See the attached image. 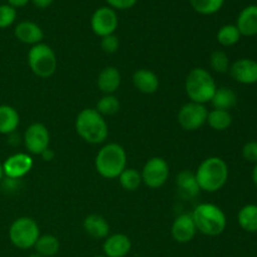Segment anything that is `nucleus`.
Listing matches in <instances>:
<instances>
[{
  "mask_svg": "<svg viewBox=\"0 0 257 257\" xmlns=\"http://www.w3.org/2000/svg\"><path fill=\"white\" fill-rule=\"evenodd\" d=\"M3 178H4V171H3V165L0 163V182L3 181Z\"/></svg>",
  "mask_w": 257,
  "mask_h": 257,
  "instance_id": "41",
  "label": "nucleus"
},
{
  "mask_svg": "<svg viewBox=\"0 0 257 257\" xmlns=\"http://www.w3.org/2000/svg\"><path fill=\"white\" fill-rule=\"evenodd\" d=\"M33 165L34 162H33L32 156L20 152L12 155L5 160V162L3 163V171H4L5 177L20 180L32 171Z\"/></svg>",
  "mask_w": 257,
  "mask_h": 257,
  "instance_id": "12",
  "label": "nucleus"
},
{
  "mask_svg": "<svg viewBox=\"0 0 257 257\" xmlns=\"http://www.w3.org/2000/svg\"><path fill=\"white\" fill-rule=\"evenodd\" d=\"M94 257H105L104 255H98V256H94Z\"/></svg>",
  "mask_w": 257,
  "mask_h": 257,
  "instance_id": "43",
  "label": "nucleus"
},
{
  "mask_svg": "<svg viewBox=\"0 0 257 257\" xmlns=\"http://www.w3.org/2000/svg\"><path fill=\"white\" fill-rule=\"evenodd\" d=\"M17 20V9L9 4L0 5V29L12 27Z\"/></svg>",
  "mask_w": 257,
  "mask_h": 257,
  "instance_id": "32",
  "label": "nucleus"
},
{
  "mask_svg": "<svg viewBox=\"0 0 257 257\" xmlns=\"http://www.w3.org/2000/svg\"><path fill=\"white\" fill-rule=\"evenodd\" d=\"M237 221L246 232H257V205H246L238 211Z\"/></svg>",
  "mask_w": 257,
  "mask_h": 257,
  "instance_id": "24",
  "label": "nucleus"
},
{
  "mask_svg": "<svg viewBox=\"0 0 257 257\" xmlns=\"http://www.w3.org/2000/svg\"><path fill=\"white\" fill-rule=\"evenodd\" d=\"M191 216L198 232L211 237L221 235L227 226L225 212L213 203H200Z\"/></svg>",
  "mask_w": 257,
  "mask_h": 257,
  "instance_id": "4",
  "label": "nucleus"
},
{
  "mask_svg": "<svg viewBox=\"0 0 257 257\" xmlns=\"http://www.w3.org/2000/svg\"><path fill=\"white\" fill-rule=\"evenodd\" d=\"M14 35L19 42L33 47V45L42 43L44 33L37 23L30 22V20H23L15 25Z\"/></svg>",
  "mask_w": 257,
  "mask_h": 257,
  "instance_id": "16",
  "label": "nucleus"
},
{
  "mask_svg": "<svg viewBox=\"0 0 257 257\" xmlns=\"http://www.w3.org/2000/svg\"><path fill=\"white\" fill-rule=\"evenodd\" d=\"M35 253L43 257H53L59 252L60 243L54 235H40L34 245Z\"/></svg>",
  "mask_w": 257,
  "mask_h": 257,
  "instance_id": "25",
  "label": "nucleus"
},
{
  "mask_svg": "<svg viewBox=\"0 0 257 257\" xmlns=\"http://www.w3.org/2000/svg\"><path fill=\"white\" fill-rule=\"evenodd\" d=\"M20 117L14 107L8 104L0 105V135H12L18 130Z\"/></svg>",
  "mask_w": 257,
  "mask_h": 257,
  "instance_id": "22",
  "label": "nucleus"
},
{
  "mask_svg": "<svg viewBox=\"0 0 257 257\" xmlns=\"http://www.w3.org/2000/svg\"><path fill=\"white\" fill-rule=\"evenodd\" d=\"M40 156H42V158L44 161H47V162H50V161L54 160L55 152L53 150H50V148H47V150H45L44 152H43Z\"/></svg>",
  "mask_w": 257,
  "mask_h": 257,
  "instance_id": "38",
  "label": "nucleus"
},
{
  "mask_svg": "<svg viewBox=\"0 0 257 257\" xmlns=\"http://www.w3.org/2000/svg\"><path fill=\"white\" fill-rule=\"evenodd\" d=\"M90 28L100 38L114 34L118 28L117 12L109 7L98 8L90 18Z\"/></svg>",
  "mask_w": 257,
  "mask_h": 257,
  "instance_id": "10",
  "label": "nucleus"
},
{
  "mask_svg": "<svg viewBox=\"0 0 257 257\" xmlns=\"http://www.w3.org/2000/svg\"><path fill=\"white\" fill-rule=\"evenodd\" d=\"M241 33L238 32L237 27L233 24H226L221 27L217 32V42L222 47H232L236 43L240 42Z\"/></svg>",
  "mask_w": 257,
  "mask_h": 257,
  "instance_id": "27",
  "label": "nucleus"
},
{
  "mask_svg": "<svg viewBox=\"0 0 257 257\" xmlns=\"http://www.w3.org/2000/svg\"><path fill=\"white\" fill-rule=\"evenodd\" d=\"M108 7L114 10H127L135 7L138 0H105Z\"/></svg>",
  "mask_w": 257,
  "mask_h": 257,
  "instance_id": "35",
  "label": "nucleus"
},
{
  "mask_svg": "<svg viewBox=\"0 0 257 257\" xmlns=\"http://www.w3.org/2000/svg\"><path fill=\"white\" fill-rule=\"evenodd\" d=\"M141 176H142V182L147 187L156 190L162 187L167 182L170 177V166L162 157H152L143 166Z\"/></svg>",
  "mask_w": 257,
  "mask_h": 257,
  "instance_id": "9",
  "label": "nucleus"
},
{
  "mask_svg": "<svg viewBox=\"0 0 257 257\" xmlns=\"http://www.w3.org/2000/svg\"><path fill=\"white\" fill-rule=\"evenodd\" d=\"M78 136L90 145H100L108 137V124L95 108H85L75 118Z\"/></svg>",
  "mask_w": 257,
  "mask_h": 257,
  "instance_id": "1",
  "label": "nucleus"
},
{
  "mask_svg": "<svg viewBox=\"0 0 257 257\" xmlns=\"http://www.w3.org/2000/svg\"><path fill=\"white\" fill-rule=\"evenodd\" d=\"M29 257H43V256H40V255H38V253H32V255H30Z\"/></svg>",
  "mask_w": 257,
  "mask_h": 257,
  "instance_id": "42",
  "label": "nucleus"
},
{
  "mask_svg": "<svg viewBox=\"0 0 257 257\" xmlns=\"http://www.w3.org/2000/svg\"><path fill=\"white\" fill-rule=\"evenodd\" d=\"M122 77H120L119 70L115 67H105L104 69L100 70L97 79V85L104 94H113L119 88Z\"/></svg>",
  "mask_w": 257,
  "mask_h": 257,
  "instance_id": "20",
  "label": "nucleus"
},
{
  "mask_svg": "<svg viewBox=\"0 0 257 257\" xmlns=\"http://www.w3.org/2000/svg\"><path fill=\"white\" fill-rule=\"evenodd\" d=\"M176 186H177L178 195L185 200L195 198L201 191L195 172L188 170H183L178 173L176 177Z\"/></svg>",
  "mask_w": 257,
  "mask_h": 257,
  "instance_id": "18",
  "label": "nucleus"
},
{
  "mask_svg": "<svg viewBox=\"0 0 257 257\" xmlns=\"http://www.w3.org/2000/svg\"><path fill=\"white\" fill-rule=\"evenodd\" d=\"M208 110L205 104L188 102L181 107L177 114V122L181 128L188 132L197 131L207 122Z\"/></svg>",
  "mask_w": 257,
  "mask_h": 257,
  "instance_id": "8",
  "label": "nucleus"
},
{
  "mask_svg": "<svg viewBox=\"0 0 257 257\" xmlns=\"http://www.w3.org/2000/svg\"><path fill=\"white\" fill-rule=\"evenodd\" d=\"M190 4L198 14L212 15L222 9L225 0H190Z\"/></svg>",
  "mask_w": 257,
  "mask_h": 257,
  "instance_id": "28",
  "label": "nucleus"
},
{
  "mask_svg": "<svg viewBox=\"0 0 257 257\" xmlns=\"http://www.w3.org/2000/svg\"><path fill=\"white\" fill-rule=\"evenodd\" d=\"M185 89L191 102L206 104L211 102L217 85L208 70L203 68H193L186 77Z\"/></svg>",
  "mask_w": 257,
  "mask_h": 257,
  "instance_id": "5",
  "label": "nucleus"
},
{
  "mask_svg": "<svg viewBox=\"0 0 257 257\" xmlns=\"http://www.w3.org/2000/svg\"><path fill=\"white\" fill-rule=\"evenodd\" d=\"M210 65L215 72L221 73H227L230 70V59L228 55L226 54L223 50H215L210 57Z\"/></svg>",
  "mask_w": 257,
  "mask_h": 257,
  "instance_id": "31",
  "label": "nucleus"
},
{
  "mask_svg": "<svg viewBox=\"0 0 257 257\" xmlns=\"http://www.w3.org/2000/svg\"><path fill=\"white\" fill-rule=\"evenodd\" d=\"M23 140L28 152L40 156L47 148H49V131L43 123H33L27 128Z\"/></svg>",
  "mask_w": 257,
  "mask_h": 257,
  "instance_id": "11",
  "label": "nucleus"
},
{
  "mask_svg": "<svg viewBox=\"0 0 257 257\" xmlns=\"http://www.w3.org/2000/svg\"><path fill=\"white\" fill-rule=\"evenodd\" d=\"M95 170L107 180H114L127 168V153L118 143H108L95 156Z\"/></svg>",
  "mask_w": 257,
  "mask_h": 257,
  "instance_id": "3",
  "label": "nucleus"
},
{
  "mask_svg": "<svg viewBox=\"0 0 257 257\" xmlns=\"http://www.w3.org/2000/svg\"><path fill=\"white\" fill-rule=\"evenodd\" d=\"M230 74L236 82L241 84L257 83V62L248 58H242L233 62L230 67Z\"/></svg>",
  "mask_w": 257,
  "mask_h": 257,
  "instance_id": "13",
  "label": "nucleus"
},
{
  "mask_svg": "<svg viewBox=\"0 0 257 257\" xmlns=\"http://www.w3.org/2000/svg\"><path fill=\"white\" fill-rule=\"evenodd\" d=\"M4 180V178H3ZM20 186V180H15V178H8L5 177V180L3 181V187L4 190H9L10 192L12 191H17Z\"/></svg>",
  "mask_w": 257,
  "mask_h": 257,
  "instance_id": "36",
  "label": "nucleus"
},
{
  "mask_svg": "<svg viewBox=\"0 0 257 257\" xmlns=\"http://www.w3.org/2000/svg\"><path fill=\"white\" fill-rule=\"evenodd\" d=\"M132 82L136 89L143 94H153L160 88V79L157 74L150 69L136 70L132 77Z\"/></svg>",
  "mask_w": 257,
  "mask_h": 257,
  "instance_id": "17",
  "label": "nucleus"
},
{
  "mask_svg": "<svg viewBox=\"0 0 257 257\" xmlns=\"http://www.w3.org/2000/svg\"><path fill=\"white\" fill-rule=\"evenodd\" d=\"M132 242L124 233H114L104 238L103 253L105 257H125L131 252Z\"/></svg>",
  "mask_w": 257,
  "mask_h": 257,
  "instance_id": "15",
  "label": "nucleus"
},
{
  "mask_svg": "<svg viewBox=\"0 0 257 257\" xmlns=\"http://www.w3.org/2000/svg\"><path fill=\"white\" fill-rule=\"evenodd\" d=\"M207 123L212 130L215 131H226L231 124H232V115L230 114L228 110H220L212 109L208 112Z\"/></svg>",
  "mask_w": 257,
  "mask_h": 257,
  "instance_id": "26",
  "label": "nucleus"
},
{
  "mask_svg": "<svg viewBox=\"0 0 257 257\" xmlns=\"http://www.w3.org/2000/svg\"><path fill=\"white\" fill-rule=\"evenodd\" d=\"M7 2H8V4L12 5V7H14L15 9H17V8L25 7V5H27L30 0H7Z\"/></svg>",
  "mask_w": 257,
  "mask_h": 257,
  "instance_id": "39",
  "label": "nucleus"
},
{
  "mask_svg": "<svg viewBox=\"0 0 257 257\" xmlns=\"http://www.w3.org/2000/svg\"><path fill=\"white\" fill-rule=\"evenodd\" d=\"M30 2H32L35 7L39 8V9H47V8H49L50 5L53 4L54 0H30Z\"/></svg>",
  "mask_w": 257,
  "mask_h": 257,
  "instance_id": "37",
  "label": "nucleus"
},
{
  "mask_svg": "<svg viewBox=\"0 0 257 257\" xmlns=\"http://www.w3.org/2000/svg\"><path fill=\"white\" fill-rule=\"evenodd\" d=\"M120 186L124 188L125 191H136L142 183V176L135 168H125L118 177Z\"/></svg>",
  "mask_w": 257,
  "mask_h": 257,
  "instance_id": "29",
  "label": "nucleus"
},
{
  "mask_svg": "<svg viewBox=\"0 0 257 257\" xmlns=\"http://www.w3.org/2000/svg\"><path fill=\"white\" fill-rule=\"evenodd\" d=\"M28 64L32 72L42 79H48L55 73L58 59L54 50L45 43L33 45L28 52Z\"/></svg>",
  "mask_w": 257,
  "mask_h": 257,
  "instance_id": "6",
  "label": "nucleus"
},
{
  "mask_svg": "<svg viewBox=\"0 0 257 257\" xmlns=\"http://www.w3.org/2000/svg\"><path fill=\"white\" fill-rule=\"evenodd\" d=\"M252 181L257 187V163L255 165V167H253V171H252Z\"/></svg>",
  "mask_w": 257,
  "mask_h": 257,
  "instance_id": "40",
  "label": "nucleus"
},
{
  "mask_svg": "<svg viewBox=\"0 0 257 257\" xmlns=\"http://www.w3.org/2000/svg\"><path fill=\"white\" fill-rule=\"evenodd\" d=\"M100 47H102V50L104 53H107V54H113V53H115L119 49V39H118L114 34L107 35V37L102 38Z\"/></svg>",
  "mask_w": 257,
  "mask_h": 257,
  "instance_id": "33",
  "label": "nucleus"
},
{
  "mask_svg": "<svg viewBox=\"0 0 257 257\" xmlns=\"http://www.w3.org/2000/svg\"><path fill=\"white\" fill-rule=\"evenodd\" d=\"M120 108V103L118 100V98L113 94H105L104 97L100 98L97 103V112L99 114L104 115H114L115 113H118Z\"/></svg>",
  "mask_w": 257,
  "mask_h": 257,
  "instance_id": "30",
  "label": "nucleus"
},
{
  "mask_svg": "<svg viewBox=\"0 0 257 257\" xmlns=\"http://www.w3.org/2000/svg\"><path fill=\"white\" fill-rule=\"evenodd\" d=\"M197 228L193 222L192 216L188 213H182L175 218L171 227V235L173 240L178 243H187L193 240L196 236Z\"/></svg>",
  "mask_w": 257,
  "mask_h": 257,
  "instance_id": "14",
  "label": "nucleus"
},
{
  "mask_svg": "<svg viewBox=\"0 0 257 257\" xmlns=\"http://www.w3.org/2000/svg\"><path fill=\"white\" fill-rule=\"evenodd\" d=\"M83 228H84L85 232L93 238H97V240H100V238H107L109 236V223L107 222L103 216L100 215H93L87 216L84 218V222H83Z\"/></svg>",
  "mask_w": 257,
  "mask_h": 257,
  "instance_id": "21",
  "label": "nucleus"
},
{
  "mask_svg": "<svg viewBox=\"0 0 257 257\" xmlns=\"http://www.w3.org/2000/svg\"><path fill=\"white\" fill-rule=\"evenodd\" d=\"M236 27L243 37L257 35V5H248L241 10L236 20Z\"/></svg>",
  "mask_w": 257,
  "mask_h": 257,
  "instance_id": "19",
  "label": "nucleus"
},
{
  "mask_svg": "<svg viewBox=\"0 0 257 257\" xmlns=\"http://www.w3.org/2000/svg\"><path fill=\"white\" fill-rule=\"evenodd\" d=\"M39 236V225L30 217H19L10 225L9 240L20 250H29L34 247Z\"/></svg>",
  "mask_w": 257,
  "mask_h": 257,
  "instance_id": "7",
  "label": "nucleus"
},
{
  "mask_svg": "<svg viewBox=\"0 0 257 257\" xmlns=\"http://www.w3.org/2000/svg\"><path fill=\"white\" fill-rule=\"evenodd\" d=\"M242 156L247 162L257 163V142L251 141L242 147Z\"/></svg>",
  "mask_w": 257,
  "mask_h": 257,
  "instance_id": "34",
  "label": "nucleus"
},
{
  "mask_svg": "<svg viewBox=\"0 0 257 257\" xmlns=\"http://www.w3.org/2000/svg\"><path fill=\"white\" fill-rule=\"evenodd\" d=\"M196 180L201 191L217 192L226 185L228 180V166L222 158L208 157L198 166L195 172Z\"/></svg>",
  "mask_w": 257,
  "mask_h": 257,
  "instance_id": "2",
  "label": "nucleus"
},
{
  "mask_svg": "<svg viewBox=\"0 0 257 257\" xmlns=\"http://www.w3.org/2000/svg\"><path fill=\"white\" fill-rule=\"evenodd\" d=\"M213 108L220 110H228L232 107H235L237 103V95L232 89L227 87L217 88L211 99Z\"/></svg>",
  "mask_w": 257,
  "mask_h": 257,
  "instance_id": "23",
  "label": "nucleus"
}]
</instances>
